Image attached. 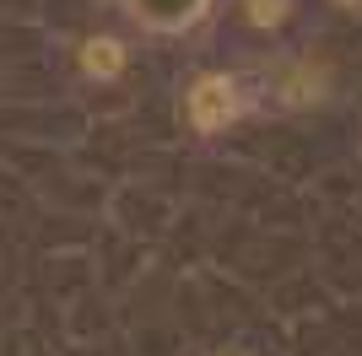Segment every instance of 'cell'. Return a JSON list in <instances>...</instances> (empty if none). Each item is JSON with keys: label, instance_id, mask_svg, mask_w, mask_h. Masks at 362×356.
Instances as JSON below:
<instances>
[{"label": "cell", "instance_id": "cell-1", "mask_svg": "<svg viewBox=\"0 0 362 356\" xmlns=\"http://www.w3.org/2000/svg\"><path fill=\"white\" fill-rule=\"evenodd\" d=\"M184 114H189V124L200 135L227 130L243 114V81L238 76H195L189 92H184Z\"/></svg>", "mask_w": 362, "mask_h": 356}, {"label": "cell", "instance_id": "cell-2", "mask_svg": "<svg viewBox=\"0 0 362 356\" xmlns=\"http://www.w3.org/2000/svg\"><path fill=\"white\" fill-rule=\"evenodd\" d=\"M206 6L211 0H124V11L146 32H189L206 16Z\"/></svg>", "mask_w": 362, "mask_h": 356}, {"label": "cell", "instance_id": "cell-3", "mask_svg": "<svg viewBox=\"0 0 362 356\" xmlns=\"http://www.w3.org/2000/svg\"><path fill=\"white\" fill-rule=\"evenodd\" d=\"M76 59H81V71H87L92 81H114V76L124 71V59H130V54H124V44L114 38V32H98V38L81 44V54H76Z\"/></svg>", "mask_w": 362, "mask_h": 356}, {"label": "cell", "instance_id": "cell-4", "mask_svg": "<svg viewBox=\"0 0 362 356\" xmlns=\"http://www.w3.org/2000/svg\"><path fill=\"white\" fill-rule=\"evenodd\" d=\"M243 11H249V22H255V28H281V22H287V11H292V0H249Z\"/></svg>", "mask_w": 362, "mask_h": 356}, {"label": "cell", "instance_id": "cell-5", "mask_svg": "<svg viewBox=\"0 0 362 356\" xmlns=\"http://www.w3.org/2000/svg\"><path fill=\"white\" fill-rule=\"evenodd\" d=\"M216 356H243V351H216Z\"/></svg>", "mask_w": 362, "mask_h": 356}, {"label": "cell", "instance_id": "cell-6", "mask_svg": "<svg viewBox=\"0 0 362 356\" xmlns=\"http://www.w3.org/2000/svg\"><path fill=\"white\" fill-rule=\"evenodd\" d=\"M341 6H362V0H341Z\"/></svg>", "mask_w": 362, "mask_h": 356}]
</instances>
